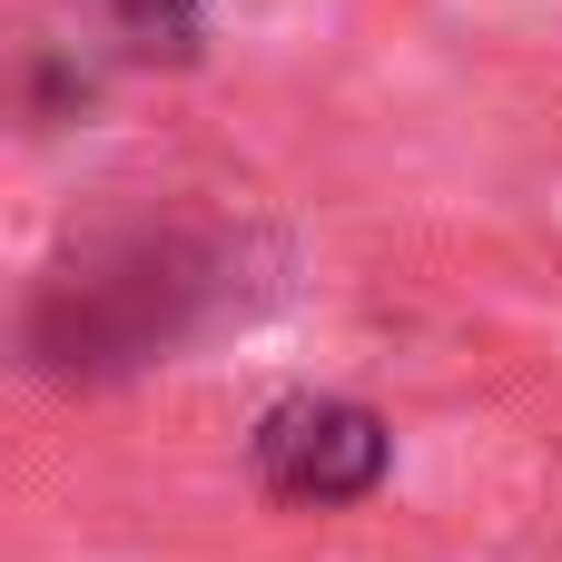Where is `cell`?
<instances>
[{
  "instance_id": "cell-2",
  "label": "cell",
  "mask_w": 562,
  "mask_h": 562,
  "mask_svg": "<svg viewBox=\"0 0 562 562\" xmlns=\"http://www.w3.org/2000/svg\"><path fill=\"white\" fill-rule=\"evenodd\" d=\"M138 49H198V0H119Z\"/></svg>"
},
{
  "instance_id": "cell-1",
  "label": "cell",
  "mask_w": 562,
  "mask_h": 562,
  "mask_svg": "<svg viewBox=\"0 0 562 562\" xmlns=\"http://www.w3.org/2000/svg\"><path fill=\"white\" fill-rule=\"evenodd\" d=\"M385 425L346 395H286L257 425V484L277 504H366L385 484Z\"/></svg>"
}]
</instances>
